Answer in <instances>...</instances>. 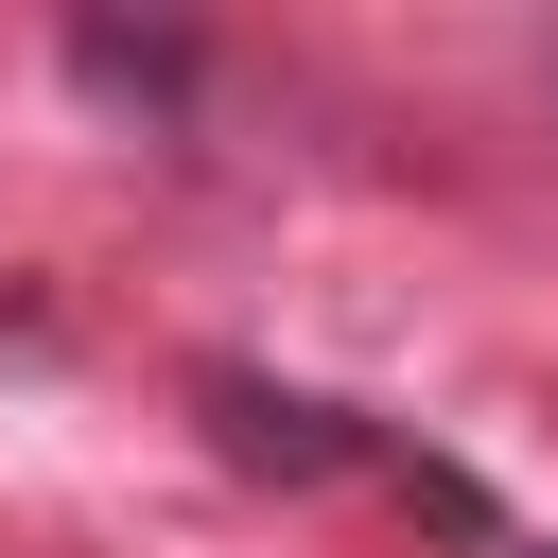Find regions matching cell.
Here are the masks:
<instances>
[{
  "mask_svg": "<svg viewBox=\"0 0 558 558\" xmlns=\"http://www.w3.org/2000/svg\"><path fill=\"white\" fill-rule=\"evenodd\" d=\"M209 418H227V453H244V471H331V453H349V418H331V401H279V384H244V366L209 384Z\"/></svg>",
  "mask_w": 558,
  "mask_h": 558,
  "instance_id": "1",
  "label": "cell"
},
{
  "mask_svg": "<svg viewBox=\"0 0 558 558\" xmlns=\"http://www.w3.org/2000/svg\"><path fill=\"white\" fill-rule=\"evenodd\" d=\"M541 558H558V541H541Z\"/></svg>",
  "mask_w": 558,
  "mask_h": 558,
  "instance_id": "2",
  "label": "cell"
}]
</instances>
